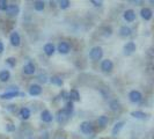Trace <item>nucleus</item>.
I'll return each mask as SVG.
<instances>
[{"label":"nucleus","mask_w":154,"mask_h":139,"mask_svg":"<svg viewBox=\"0 0 154 139\" xmlns=\"http://www.w3.org/2000/svg\"><path fill=\"white\" fill-rule=\"evenodd\" d=\"M20 117L22 118V119H28L29 117H30V110L28 108H21L20 109Z\"/></svg>","instance_id":"nucleus-20"},{"label":"nucleus","mask_w":154,"mask_h":139,"mask_svg":"<svg viewBox=\"0 0 154 139\" xmlns=\"http://www.w3.org/2000/svg\"><path fill=\"white\" fill-rule=\"evenodd\" d=\"M140 14H141V17L144 19V20H146V21H149L151 19H152V16H153V12H152V9H149V8H143L141 9V12H140Z\"/></svg>","instance_id":"nucleus-9"},{"label":"nucleus","mask_w":154,"mask_h":139,"mask_svg":"<svg viewBox=\"0 0 154 139\" xmlns=\"http://www.w3.org/2000/svg\"><path fill=\"white\" fill-rule=\"evenodd\" d=\"M9 78H11V73H9L8 70H2V71H0V81H1V82L8 81Z\"/></svg>","instance_id":"nucleus-16"},{"label":"nucleus","mask_w":154,"mask_h":139,"mask_svg":"<svg viewBox=\"0 0 154 139\" xmlns=\"http://www.w3.org/2000/svg\"><path fill=\"white\" fill-rule=\"evenodd\" d=\"M114 69V64L110 59H104L101 63V70L103 72H111V70Z\"/></svg>","instance_id":"nucleus-4"},{"label":"nucleus","mask_w":154,"mask_h":139,"mask_svg":"<svg viewBox=\"0 0 154 139\" xmlns=\"http://www.w3.org/2000/svg\"><path fill=\"white\" fill-rule=\"evenodd\" d=\"M38 80L41 81V82H46V76L45 74H43V76L41 74V76L38 77Z\"/></svg>","instance_id":"nucleus-32"},{"label":"nucleus","mask_w":154,"mask_h":139,"mask_svg":"<svg viewBox=\"0 0 154 139\" xmlns=\"http://www.w3.org/2000/svg\"><path fill=\"white\" fill-rule=\"evenodd\" d=\"M6 64H8L11 67H14L16 65V59L14 57H8L7 59H6Z\"/></svg>","instance_id":"nucleus-28"},{"label":"nucleus","mask_w":154,"mask_h":139,"mask_svg":"<svg viewBox=\"0 0 154 139\" xmlns=\"http://www.w3.org/2000/svg\"><path fill=\"white\" fill-rule=\"evenodd\" d=\"M123 125H124V122H118V123H116L115 126L112 128V131H111L112 136H117V133L121 131V129L123 128Z\"/></svg>","instance_id":"nucleus-22"},{"label":"nucleus","mask_w":154,"mask_h":139,"mask_svg":"<svg viewBox=\"0 0 154 139\" xmlns=\"http://www.w3.org/2000/svg\"><path fill=\"white\" fill-rule=\"evenodd\" d=\"M45 7V4L44 1H35L34 2V8L37 11V12H42Z\"/></svg>","instance_id":"nucleus-23"},{"label":"nucleus","mask_w":154,"mask_h":139,"mask_svg":"<svg viewBox=\"0 0 154 139\" xmlns=\"http://www.w3.org/2000/svg\"><path fill=\"white\" fill-rule=\"evenodd\" d=\"M44 52L46 56H52L54 54V45L52 43H46L44 45Z\"/></svg>","instance_id":"nucleus-18"},{"label":"nucleus","mask_w":154,"mask_h":139,"mask_svg":"<svg viewBox=\"0 0 154 139\" xmlns=\"http://www.w3.org/2000/svg\"><path fill=\"white\" fill-rule=\"evenodd\" d=\"M19 12H20V8L17 5H8L6 8V13L8 15H16L19 14Z\"/></svg>","instance_id":"nucleus-14"},{"label":"nucleus","mask_w":154,"mask_h":139,"mask_svg":"<svg viewBox=\"0 0 154 139\" xmlns=\"http://www.w3.org/2000/svg\"><path fill=\"white\" fill-rule=\"evenodd\" d=\"M91 2L94 4V6H101V5H102V1H95V0H92Z\"/></svg>","instance_id":"nucleus-33"},{"label":"nucleus","mask_w":154,"mask_h":139,"mask_svg":"<svg viewBox=\"0 0 154 139\" xmlns=\"http://www.w3.org/2000/svg\"><path fill=\"white\" fill-rule=\"evenodd\" d=\"M129 99H130V101L131 102H133V103H138V102H140L141 101V99H143V95H141V93L139 92V91H131V92L129 93Z\"/></svg>","instance_id":"nucleus-3"},{"label":"nucleus","mask_w":154,"mask_h":139,"mask_svg":"<svg viewBox=\"0 0 154 139\" xmlns=\"http://www.w3.org/2000/svg\"><path fill=\"white\" fill-rule=\"evenodd\" d=\"M69 5H71V2H69V0H62V1H59V7L62 8V9L69 8Z\"/></svg>","instance_id":"nucleus-26"},{"label":"nucleus","mask_w":154,"mask_h":139,"mask_svg":"<svg viewBox=\"0 0 154 139\" xmlns=\"http://www.w3.org/2000/svg\"><path fill=\"white\" fill-rule=\"evenodd\" d=\"M2 51H4V44H2V42L0 41V54H2Z\"/></svg>","instance_id":"nucleus-34"},{"label":"nucleus","mask_w":154,"mask_h":139,"mask_svg":"<svg viewBox=\"0 0 154 139\" xmlns=\"http://www.w3.org/2000/svg\"><path fill=\"white\" fill-rule=\"evenodd\" d=\"M8 4L6 0H0V11H6Z\"/></svg>","instance_id":"nucleus-30"},{"label":"nucleus","mask_w":154,"mask_h":139,"mask_svg":"<svg viewBox=\"0 0 154 139\" xmlns=\"http://www.w3.org/2000/svg\"><path fill=\"white\" fill-rule=\"evenodd\" d=\"M69 101H79L80 100V94L77 89H71L69 93Z\"/></svg>","instance_id":"nucleus-19"},{"label":"nucleus","mask_w":154,"mask_h":139,"mask_svg":"<svg viewBox=\"0 0 154 139\" xmlns=\"http://www.w3.org/2000/svg\"><path fill=\"white\" fill-rule=\"evenodd\" d=\"M119 35L122 36V37H126V36H130L131 35V29L128 27V26H122L121 28H119Z\"/></svg>","instance_id":"nucleus-17"},{"label":"nucleus","mask_w":154,"mask_h":139,"mask_svg":"<svg viewBox=\"0 0 154 139\" xmlns=\"http://www.w3.org/2000/svg\"><path fill=\"white\" fill-rule=\"evenodd\" d=\"M64 109H65L69 114H71V113L73 111V102H72V101H69V102L66 103V107H65Z\"/></svg>","instance_id":"nucleus-29"},{"label":"nucleus","mask_w":154,"mask_h":139,"mask_svg":"<svg viewBox=\"0 0 154 139\" xmlns=\"http://www.w3.org/2000/svg\"><path fill=\"white\" fill-rule=\"evenodd\" d=\"M41 93H42V87L39 85L34 84V85L30 86V88H29V94H30L31 96H37Z\"/></svg>","instance_id":"nucleus-11"},{"label":"nucleus","mask_w":154,"mask_h":139,"mask_svg":"<svg viewBox=\"0 0 154 139\" xmlns=\"http://www.w3.org/2000/svg\"><path fill=\"white\" fill-rule=\"evenodd\" d=\"M69 49H71V46L67 42H60L59 44H58V51L63 54H66L69 52Z\"/></svg>","instance_id":"nucleus-10"},{"label":"nucleus","mask_w":154,"mask_h":139,"mask_svg":"<svg viewBox=\"0 0 154 139\" xmlns=\"http://www.w3.org/2000/svg\"><path fill=\"white\" fill-rule=\"evenodd\" d=\"M41 118H42L43 122L50 123V122L54 119V116H52V114H51L49 110H43L42 114H41Z\"/></svg>","instance_id":"nucleus-12"},{"label":"nucleus","mask_w":154,"mask_h":139,"mask_svg":"<svg viewBox=\"0 0 154 139\" xmlns=\"http://www.w3.org/2000/svg\"><path fill=\"white\" fill-rule=\"evenodd\" d=\"M35 65L32 64V63H28L27 65H24L23 66V73L24 74H28V76H31V74H34L35 73Z\"/></svg>","instance_id":"nucleus-13"},{"label":"nucleus","mask_w":154,"mask_h":139,"mask_svg":"<svg viewBox=\"0 0 154 139\" xmlns=\"http://www.w3.org/2000/svg\"><path fill=\"white\" fill-rule=\"evenodd\" d=\"M110 109L111 110H118L119 109V102L117 100H112L110 102Z\"/></svg>","instance_id":"nucleus-27"},{"label":"nucleus","mask_w":154,"mask_h":139,"mask_svg":"<svg viewBox=\"0 0 154 139\" xmlns=\"http://www.w3.org/2000/svg\"><path fill=\"white\" fill-rule=\"evenodd\" d=\"M111 34H112L111 27H106V28H104V36H110Z\"/></svg>","instance_id":"nucleus-31"},{"label":"nucleus","mask_w":154,"mask_h":139,"mask_svg":"<svg viewBox=\"0 0 154 139\" xmlns=\"http://www.w3.org/2000/svg\"><path fill=\"white\" fill-rule=\"evenodd\" d=\"M80 129H81V132L85 133V134H91L94 131V126L92 125V123H89L87 121L80 124Z\"/></svg>","instance_id":"nucleus-2"},{"label":"nucleus","mask_w":154,"mask_h":139,"mask_svg":"<svg viewBox=\"0 0 154 139\" xmlns=\"http://www.w3.org/2000/svg\"><path fill=\"white\" fill-rule=\"evenodd\" d=\"M19 95V92L17 91H12V92H6L4 94L0 95V99H13V97H16Z\"/></svg>","instance_id":"nucleus-15"},{"label":"nucleus","mask_w":154,"mask_h":139,"mask_svg":"<svg viewBox=\"0 0 154 139\" xmlns=\"http://www.w3.org/2000/svg\"><path fill=\"white\" fill-rule=\"evenodd\" d=\"M131 116L132 117H134V118H140V119H144V118H146V114L145 113H143V111H132L131 113Z\"/></svg>","instance_id":"nucleus-25"},{"label":"nucleus","mask_w":154,"mask_h":139,"mask_svg":"<svg viewBox=\"0 0 154 139\" xmlns=\"http://www.w3.org/2000/svg\"><path fill=\"white\" fill-rule=\"evenodd\" d=\"M136 49H137V46H136L134 42H128L124 45V52H125V54H131L136 51Z\"/></svg>","instance_id":"nucleus-7"},{"label":"nucleus","mask_w":154,"mask_h":139,"mask_svg":"<svg viewBox=\"0 0 154 139\" xmlns=\"http://www.w3.org/2000/svg\"><path fill=\"white\" fill-rule=\"evenodd\" d=\"M108 122H109L108 116H104V115L100 116L99 119H97V123H99V125H101V126H106V125L108 124Z\"/></svg>","instance_id":"nucleus-24"},{"label":"nucleus","mask_w":154,"mask_h":139,"mask_svg":"<svg viewBox=\"0 0 154 139\" xmlns=\"http://www.w3.org/2000/svg\"><path fill=\"white\" fill-rule=\"evenodd\" d=\"M103 56V51L101 46H94L92 48V50L89 51V57L93 60H100Z\"/></svg>","instance_id":"nucleus-1"},{"label":"nucleus","mask_w":154,"mask_h":139,"mask_svg":"<svg viewBox=\"0 0 154 139\" xmlns=\"http://www.w3.org/2000/svg\"><path fill=\"white\" fill-rule=\"evenodd\" d=\"M124 19H125V21H128V22H132V21H134V19H136V12L133 11V9H126L125 12H124Z\"/></svg>","instance_id":"nucleus-8"},{"label":"nucleus","mask_w":154,"mask_h":139,"mask_svg":"<svg viewBox=\"0 0 154 139\" xmlns=\"http://www.w3.org/2000/svg\"><path fill=\"white\" fill-rule=\"evenodd\" d=\"M50 81H51V84L52 85H56V86H59V87H62L63 86V79L59 77H57V76H54V77H51L50 78Z\"/></svg>","instance_id":"nucleus-21"},{"label":"nucleus","mask_w":154,"mask_h":139,"mask_svg":"<svg viewBox=\"0 0 154 139\" xmlns=\"http://www.w3.org/2000/svg\"><path fill=\"white\" fill-rule=\"evenodd\" d=\"M9 41H11V44H12L13 46H19V45H20V43H21V39H20L19 32L13 31V32L11 34V36H9Z\"/></svg>","instance_id":"nucleus-5"},{"label":"nucleus","mask_w":154,"mask_h":139,"mask_svg":"<svg viewBox=\"0 0 154 139\" xmlns=\"http://www.w3.org/2000/svg\"><path fill=\"white\" fill-rule=\"evenodd\" d=\"M69 115L65 109H62V110H59L58 111V122L59 123H65V122H67V119L69 118Z\"/></svg>","instance_id":"nucleus-6"}]
</instances>
